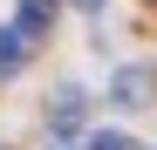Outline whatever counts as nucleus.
<instances>
[{
	"label": "nucleus",
	"instance_id": "1",
	"mask_svg": "<svg viewBox=\"0 0 157 150\" xmlns=\"http://www.w3.org/2000/svg\"><path fill=\"white\" fill-rule=\"evenodd\" d=\"M150 89H157V68L130 62V68H116V82H109V103H116V109H144V103H150Z\"/></svg>",
	"mask_w": 157,
	"mask_h": 150
},
{
	"label": "nucleus",
	"instance_id": "2",
	"mask_svg": "<svg viewBox=\"0 0 157 150\" xmlns=\"http://www.w3.org/2000/svg\"><path fill=\"white\" fill-rule=\"evenodd\" d=\"M14 28L28 41H41L48 28H55V0H21V7H14Z\"/></svg>",
	"mask_w": 157,
	"mask_h": 150
},
{
	"label": "nucleus",
	"instance_id": "3",
	"mask_svg": "<svg viewBox=\"0 0 157 150\" xmlns=\"http://www.w3.org/2000/svg\"><path fill=\"white\" fill-rule=\"evenodd\" d=\"M28 34H21V28H0V75H21V62H28Z\"/></svg>",
	"mask_w": 157,
	"mask_h": 150
},
{
	"label": "nucleus",
	"instance_id": "4",
	"mask_svg": "<svg viewBox=\"0 0 157 150\" xmlns=\"http://www.w3.org/2000/svg\"><path fill=\"white\" fill-rule=\"evenodd\" d=\"M55 130H62V137L82 130V89H62V96H55Z\"/></svg>",
	"mask_w": 157,
	"mask_h": 150
},
{
	"label": "nucleus",
	"instance_id": "5",
	"mask_svg": "<svg viewBox=\"0 0 157 150\" xmlns=\"http://www.w3.org/2000/svg\"><path fill=\"white\" fill-rule=\"evenodd\" d=\"M82 150H137V143H130V137H116V130H96Z\"/></svg>",
	"mask_w": 157,
	"mask_h": 150
},
{
	"label": "nucleus",
	"instance_id": "6",
	"mask_svg": "<svg viewBox=\"0 0 157 150\" xmlns=\"http://www.w3.org/2000/svg\"><path fill=\"white\" fill-rule=\"evenodd\" d=\"M75 7H89V14H96V7H102V0H75Z\"/></svg>",
	"mask_w": 157,
	"mask_h": 150
}]
</instances>
